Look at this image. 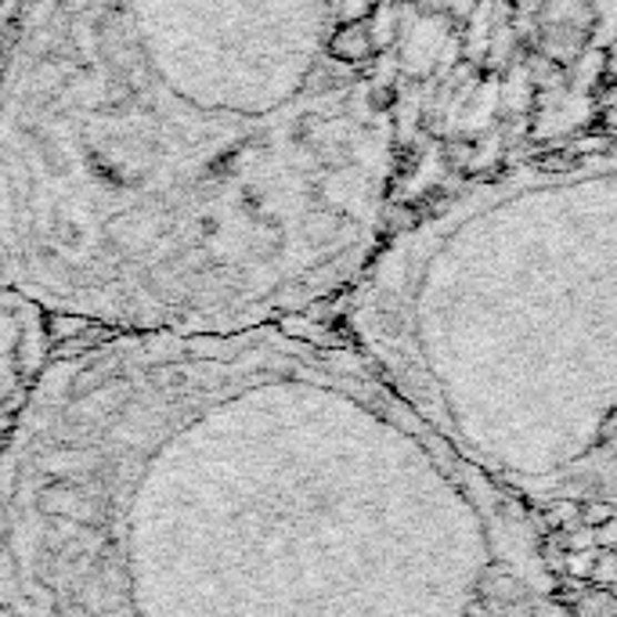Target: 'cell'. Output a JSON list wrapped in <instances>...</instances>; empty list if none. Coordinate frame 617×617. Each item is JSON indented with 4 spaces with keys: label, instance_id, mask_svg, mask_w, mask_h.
I'll use <instances>...</instances> for the list:
<instances>
[{
    "label": "cell",
    "instance_id": "cell-1",
    "mask_svg": "<svg viewBox=\"0 0 617 617\" xmlns=\"http://www.w3.org/2000/svg\"><path fill=\"white\" fill-rule=\"evenodd\" d=\"M340 37L336 0H26L8 290L117 333H246L362 282L397 134Z\"/></svg>",
    "mask_w": 617,
    "mask_h": 617
},
{
    "label": "cell",
    "instance_id": "cell-2",
    "mask_svg": "<svg viewBox=\"0 0 617 617\" xmlns=\"http://www.w3.org/2000/svg\"><path fill=\"white\" fill-rule=\"evenodd\" d=\"M354 328L466 458L617 506V152L441 203L362 275Z\"/></svg>",
    "mask_w": 617,
    "mask_h": 617
}]
</instances>
